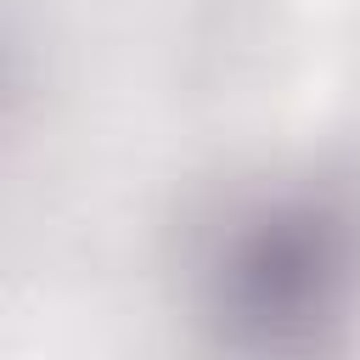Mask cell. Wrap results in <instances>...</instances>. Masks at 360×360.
I'll return each mask as SVG.
<instances>
[{
	"mask_svg": "<svg viewBox=\"0 0 360 360\" xmlns=\"http://www.w3.org/2000/svg\"><path fill=\"white\" fill-rule=\"evenodd\" d=\"M197 304L225 360H338L360 315V197L343 180L242 197L202 248Z\"/></svg>",
	"mask_w": 360,
	"mask_h": 360,
	"instance_id": "cell-1",
	"label": "cell"
}]
</instances>
